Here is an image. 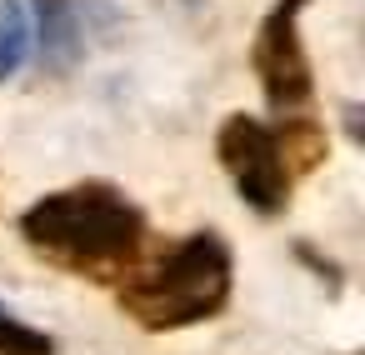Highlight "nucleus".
<instances>
[{"instance_id":"4","label":"nucleus","mask_w":365,"mask_h":355,"mask_svg":"<svg viewBox=\"0 0 365 355\" xmlns=\"http://www.w3.org/2000/svg\"><path fill=\"white\" fill-rule=\"evenodd\" d=\"M300 11H305V0H275V11L260 21V36H255V76H260L265 101L280 115H290L310 101V61L300 51Z\"/></svg>"},{"instance_id":"8","label":"nucleus","mask_w":365,"mask_h":355,"mask_svg":"<svg viewBox=\"0 0 365 355\" xmlns=\"http://www.w3.org/2000/svg\"><path fill=\"white\" fill-rule=\"evenodd\" d=\"M0 355H56V340L0 305Z\"/></svg>"},{"instance_id":"5","label":"nucleus","mask_w":365,"mask_h":355,"mask_svg":"<svg viewBox=\"0 0 365 355\" xmlns=\"http://www.w3.org/2000/svg\"><path fill=\"white\" fill-rule=\"evenodd\" d=\"M41 11V51L51 71H66L81 56V31H76V6L71 0H36Z\"/></svg>"},{"instance_id":"6","label":"nucleus","mask_w":365,"mask_h":355,"mask_svg":"<svg viewBox=\"0 0 365 355\" xmlns=\"http://www.w3.org/2000/svg\"><path fill=\"white\" fill-rule=\"evenodd\" d=\"M31 56V16L21 0H0V81H11Z\"/></svg>"},{"instance_id":"1","label":"nucleus","mask_w":365,"mask_h":355,"mask_svg":"<svg viewBox=\"0 0 365 355\" xmlns=\"http://www.w3.org/2000/svg\"><path fill=\"white\" fill-rule=\"evenodd\" d=\"M21 235L41 260L115 285L125 265L145 250V215L125 190L106 180H81L56 195H41L21 215Z\"/></svg>"},{"instance_id":"2","label":"nucleus","mask_w":365,"mask_h":355,"mask_svg":"<svg viewBox=\"0 0 365 355\" xmlns=\"http://www.w3.org/2000/svg\"><path fill=\"white\" fill-rule=\"evenodd\" d=\"M115 300L145 330L200 325L230 300V245L215 230H195L160 250H140L115 280Z\"/></svg>"},{"instance_id":"7","label":"nucleus","mask_w":365,"mask_h":355,"mask_svg":"<svg viewBox=\"0 0 365 355\" xmlns=\"http://www.w3.org/2000/svg\"><path fill=\"white\" fill-rule=\"evenodd\" d=\"M275 135H280V155H285L290 175H305L325 160V130L315 120H285Z\"/></svg>"},{"instance_id":"3","label":"nucleus","mask_w":365,"mask_h":355,"mask_svg":"<svg viewBox=\"0 0 365 355\" xmlns=\"http://www.w3.org/2000/svg\"><path fill=\"white\" fill-rule=\"evenodd\" d=\"M215 155H220L230 185L240 190V200H245L250 210L280 215V210L290 205L295 175H290V165H285V155H280V135H275L265 120H255V115H230V120L220 125V135H215Z\"/></svg>"}]
</instances>
